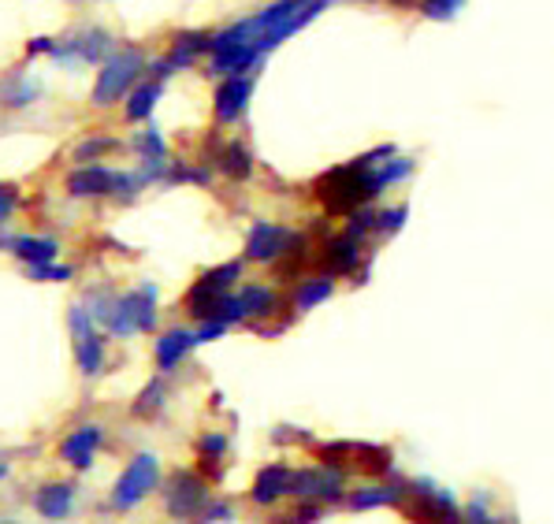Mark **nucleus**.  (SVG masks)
Here are the masks:
<instances>
[{"mask_svg":"<svg viewBox=\"0 0 554 524\" xmlns=\"http://www.w3.org/2000/svg\"><path fill=\"white\" fill-rule=\"evenodd\" d=\"M4 476H8V465H0V480H4Z\"/></svg>","mask_w":554,"mask_h":524,"instance_id":"79ce46f5","label":"nucleus"},{"mask_svg":"<svg viewBox=\"0 0 554 524\" xmlns=\"http://www.w3.org/2000/svg\"><path fill=\"white\" fill-rule=\"evenodd\" d=\"M409 175H413V160L398 157L395 145H380L350 164L324 171L317 179V197L331 216H354V212L369 209L387 186L402 183Z\"/></svg>","mask_w":554,"mask_h":524,"instance_id":"f257e3e1","label":"nucleus"},{"mask_svg":"<svg viewBox=\"0 0 554 524\" xmlns=\"http://www.w3.org/2000/svg\"><path fill=\"white\" fill-rule=\"evenodd\" d=\"M216 164H220V171H224L227 179H250L253 175V157L242 142H227L224 149H220Z\"/></svg>","mask_w":554,"mask_h":524,"instance_id":"a878e982","label":"nucleus"},{"mask_svg":"<svg viewBox=\"0 0 554 524\" xmlns=\"http://www.w3.org/2000/svg\"><path fill=\"white\" fill-rule=\"evenodd\" d=\"M105 328L116 335V339H131L138 331H153L157 328V287L153 283H142L134 287L131 294H119L112 313H108Z\"/></svg>","mask_w":554,"mask_h":524,"instance_id":"20e7f679","label":"nucleus"},{"mask_svg":"<svg viewBox=\"0 0 554 524\" xmlns=\"http://www.w3.org/2000/svg\"><path fill=\"white\" fill-rule=\"evenodd\" d=\"M12 209H15V194L8 186H0V223L12 216Z\"/></svg>","mask_w":554,"mask_h":524,"instance_id":"ea45409f","label":"nucleus"},{"mask_svg":"<svg viewBox=\"0 0 554 524\" xmlns=\"http://www.w3.org/2000/svg\"><path fill=\"white\" fill-rule=\"evenodd\" d=\"M201 53H212V34H205V30H186V34H179L172 41V53L164 56V60H168L172 71H179V67L194 64Z\"/></svg>","mask_w":554,"mask_h":524,"instance_id":"412c9836","label":"nucleus"},{"mask_svg":"<svg viewBox=\"0 0 554 524\" xmlns=\"http://www.w3.org/2000/svg\"><path fill=\"white\" fill-rule=\"evenodd\" d=\"M458 8H462V0H424V15H428V19H439V23L454 19Z\"/></svg>","mask_w":554,"mask_h":524,"instance_id":"e433bc0d","label":"nucleus"},{"mask_svg":"<svg viewBox=\"0 0 554 524\" xmlns=\"http://www.w3.org/2000/svg\"><path fill=\"white\" fill-rule=\"evenodd\" d=\"M4 524H15V521H4Z\"/></svg>","mask_w":554,"mask_h":524,"instance_id":"c03bdc74","label":"nucleus"},{"mask_svg":"<svg viewBox=\"0 0 554 524\" xmlns=\"http://www.w3.org/2000/svg\"><path fill=\"white\" fill-rule=\"evenodd\" d=\"M235 517V506L231 502H209V510L201 513L198 524H216V521H231Z\"/></svg>","mask_w":554,"mask_h":524,"instance_id":"4c0bfd02","label":"nucleus"},{"mask_svg":"<svg viewBox=\"0 0 554 524\" xmlns=\"http://www.w3.org/2000/svg\"><path fill=\"white\" fill-rule=\"evenodd\" d=\"M38 97V82L34 79H12L8 86H0V105L8 108H23Z\"/></svg>","mask_w":554,"mask_h":524,"instance_id":"7c9ffc66","label":"nucleus"},{"mask_svg":"<svg viewBox=\"0 0 554 524\" xmlns=\"http://www.w3.org/2000/svg\"><path fill=\"white\" fill-rule=\"evenodd\" d=\"M160 484V458L157 454H134L131 465L119 472L116 487H112V510H134L142 506L153 487Z\"/></svg>","mask_w":554,"mask_h":524,"instance_id":"0eeeda50","label":"nucleus"},{"mask_svg":"<svg viewBox=\"0 0 554 524\" xmlns=\"http://www.w3.org/2000/svg\"><path fill=\"white\" fill-rule=\"evenodd\" d=\"M108 49H112V38H108L105 30H79L75 38H67L64 45H56L53 49V60L56 64H105Z\"/></svg>","mask_w":554,"mask_h":524,"instance_id":"9b49d317","label":"nucleus"},{"mask_svg":"<svg viewBox=\"0 0 554 524\" xmlns=\"http://www.w3.org/2000/svg\"><path fill=\"white\" fill-rule=\"evenodd\" d=\"M335 294V279L331 276H309V279H302L298 287H294V309L298 313H309V309H317V305H324Z\"/></svg>","mask_w":554,"mask_h":524,"instance_id":"b1692460","label":"nucleus"},{"mask_svg":"<svg viewBox=\"0 0 554 524\" xmlns=\"http://www.w3.org/2000/svg\"><path fill=\"white\" fill-rule=\"evenodd\" d=\"M119 171L105 168V164H82L67 175V194L71 197H105L116 194Z\"/></svg>","mask_w":554,"mask_h":524,"instance_id":"2eb2a0df","label":"nucleus"},{"mask_svg":"<svg viewBox=\"0 0 554 524\" xmlns=\"http://www.w3.org/2000/svg\"><path fill=\"white\" fill-rule=\"evenodd\" d=\"M406 502V480H369L346 495V510L365 513L383 510V506H402Z\"/></svg>","mask_w":554,"mask_h":524,"instance_id":"f8f14e48","label":"nucleus"},{"mask_svg":"<svg viewBox=\"0 0 554 524\" xmlns=\"http://www.w3.org/2000/svg\"><path fill=\"white\" fill-rule=\"evenodd\" d=\"M112 149H119L116 138H105V134H97V138H86V142L75 149V160H97L101 153H112Z\"/></svg>","mask_w":554,"mask_h":524,"instance_id":"f704fd0d","label":"nucleus"},{"mask_svg":"<svg viewBox=\"0 0 554 524\" xmlns=\"http://www.w3.org/2000/svg\"><path fill=\"white\" fill-rule=\"evenodd\" d=\"M30 279H38V283H64V279H71V268H60V264H38V268H27Z\"/></svg>","mask_w":554,"mask_h":524,"instance_id":"c9c22d12","label":"nucleus"},{"mask_svg":"<svg viewBox=\"0 0 554 524\" xmlns=\"http://www.w3.org/2000/svg\"><path fill=\"white\" fill-rule=\"evenodd\" d=\"M97 320L86 305H71V335H75V361H79V372L86 380L101 376L105 368V339L93 328Z\"/></svg>","mask_w":554,"mask_h":524,"instance_id":"1a4fd4ad","label":"nucleus"},{"mask_svg":"<svg viewBox=\"0 0 554 524\" xmlns=\"http://www.w3.org/2000/svg\"><path fill=\"white\" fill-rule=\"evenodd\" d=\"M34 510L45 517V521H64L67 513L75 510V487L71 484H45L38 487V495H34Z\"/></svg>","mask_w":554,"mask_h":524,"instance_id":"aec40b11","label":"nucleus"},{"mask_svg":"<svg viewBox=\"0 0 554 524\" xmlns=\"http://www.w3.org/2000/svg\"><path fill=\"white\" fill-rule=\"evenodd\" d=\"M134 149H138L142 164H164V160H168V145H164L157 127H149V131L138 134V138H134Z\"/></svg>","mask_w":554,"mask_h":524,"instance_id":"c756f323","label":"nucleus"},{"mask_svg":"<svg viewBox=\"0 0 554 524\" xmlns=\"http://www.w3.org/2000/svg\"><path fill=\"white\" fill-rule=\"evenodd\" d=\"M250 93H253L250 75H235V79L220 82V86H216V101H212L216 119H220V123H235V119H242V112H246V105H250Z\"/></svg>","mask_w":554,"mask_h":524,"instance_id":"f3484780","label":"nucleus"},{"mask_svg":"<svg viewBox=\"0 0 554 524\" xmlns=\"http://www.w3.org/2000/svg\"><path fill=\"white\" fill-rule=\"evenodd\" d=\"M324 513H328V506H317V502H298L291 513L276 517V524H320L324 521Z\"/></svg>","mask_w":554,"mask_h":524,"instance_id":"2f4dec72","label":"nucleus"},{"mask_svg":"<svg viewBox=\"0 0 554 524\" xmlns=\"http://www.w3.org/2000/svg\"><path fill=\"white\" fill-rule=\"evenodd\" d=\"M53 49H56V41H53V38H34V41L27 45V53H30V56H34V53H49V56H53Z\"/></svg>","mask_w":554,"mask_h":524,"instance_id":"a19ab883","label":"nucleus"},{"mask_svg":"<svg viewBox=\"0 0 554 524\" xmlns=\"http://www.w3.org/2000/svg\"><path fill=\"white\" fill-rule=\"evenodd\" d=\"M343 235H350V238H369V235H376V212L372 209H361V212H354V216H346V231Z\"/></svg>","mask_w":554,"mask_h":524,"instance_id":"72a5a7b5","label":"nucleus"},{"mask_svg":"<svg viewBox=\"0 0 554 524\" xmlns=\"http://www.w3.org/2000/svg\"><path fill=\"white\" fill-rule=\"evenodd\" d=\"M354 469H361L369 480H387L395 472V454L387 446L376 443H357L354 450Z\"/></svg>","mask_w":554,"mask_h":524,"instance_id":"4be33fe9","label":"nucleus"},{"mask_svg":"<svg viewBox=\"0 0 554 524\" xmlns=\"http://www.w3.org/2000/svg\"><path fill=\"white\" fill-rule=\"evenodd\" d=\"M238 276H242V261H227V264H220V268H209V272H205L194 287L186 290V313L194 316L198 324L212 320L216 305L231 294V287L238 283Z\"/></svg>","mask_w":554,"mask_h":524,"instance_id":"423d86ee","label":"nucleus"},{"mask_svg":"<svg viewBox=\"0 0 554 524\" xmlns=\"http://www.w3.org/2000/svg\"><path fill=\"white\" fill-rule=\"evenodd\" d=\"M462 524H517V517L495 510L491 491H473V498L462 506Z\"/></svg>","mask_w":554,"mask_h":524,"instance_id":"5701e85b","label":"nucleus"},{"mask_svg":"<svg viewBox=\"0 0 554 524\" xmlns=\"http://www.w3.org/2000/svg\"><path fill=\"white\" fill-rule=\"evenodd\" d=\"M294 491V469L287 461H272L257 472V480L250 487L253 506H276L279 498H287Z\"/></svg>","mask_w":554,"mask_h":524,"instance_id":"ddd939ff","label":"nucleus"},{"mask_svg":"<svg viewBox=\"0 0 554 524\" xmlns=\"http://www.w3.org/2000/svg\"><path fill=\"white\" fill-rule=\"evenodd\" d=\"M395 4H409V0H395Z\"/></svg>","mask_w":554,"mask_h":524,"instance_id":"37998d69","label":"nucleus"},{"mask_svg":"<svg viewBox=\"0 0 554 524\" xmlns=\"http://www.w3.org/2000/svg\"><path fill=\"white\" fill-rule=\"evenodd\" d=\"M406 220H409V209H406V205H398V209L376 212V235H383V238L398 235V231L406 227Z\"/></svg>","mask_w":554,"mask_h":524,"instance_id":"473e14b6","label":"nucleus"},{"mask_svg":"<svg viewBox=\"0 0 554 524\" xmlns=\"http://www.w3.org/2000/svg\"><path fill=\"white\" fill-rule=\"evenodd\" d=\"M238 302H242V309H246V320H261V316H272L276 313V290L272 287H264V283H246V287L238 290Z\"/></svg>","mask_w":554,"mask_h":524,"instance_id":"393cba45","label":"nucleus"},{"mask_svg":"<svg viewBox=\"0 0 554 524\" xmlns=\"http://www.w3.org/2000/svg\"><path fill=\"white\" fill-rule=\"evenodd\" d=\"M146 71V56L138 49H119L101 64L97 71V82H93V105H116L123 93H134L138 79Z\"/></svg>","mask_w":554,"mask_h":524,"instance_id":"7ed1b4c3","label":"nucleus"},{"mask_svg":"<svg viewBox=\"0 0 554 524\" xmlns=\"http://www.w3.org/2000/svg\"><path fill=\"white\" fill-rule=\"evenodd\" d=\"M198 454H201V469H205V476H220V458L227 454V435L224 432H205L198 435Z\"/></svg>","mask_w":554,"mask_h":524,"instance_id":"cd10ccee","label":"nucleus"},{"mask_svg":"<svg viewBox=\"0 0 554 524\" xmlns=\"http://www.w3.org/2000/svg\"><path fill=\"white\" fill-rule=\"evenodd\" d=\"M0 246H8L19 257V261L27 264V268H38V264H53L60 246H56V238H38V235H19V238H0Z\"/></svg>","mask_w":554,"mask_h":524,"instance_id":"6ab92c4d","label":"nucleus"},{"mask_svg":"<svg viewBox=\"0 0 554 524\" xmlns=\"http://www.w3.org/2000/svg\"><path fill=\"white\" fill-rule=\"evenodd\" d=\"M409 524H462V502L454 491L439 487L432 476H413L406 480V502L398 506Z\"/></svg>","mask_w":554,"mask_h":524,"instance_id":"f03ea898","label":"nucleus"},{"mask_svg":"<svg viewBox=\"0 0 554 524\" xmlns=\"http://www.w3.org/2000/svg\"><path fill=\"white\" fill-rule=\"evenodd\" d=\"M224 324H216V320H205V324H201L198 331H194V335H198V346L201 342H212V339H220V335H224Z\"/></svg>","mask_w":554,"mask_h":524,"instance_id":"58836bf2","label":"nucleus"},{"mask_svg":"<svg viewBox=\"0 0 554 524\" xmlns=\"http://www.w3.org/2000/svg\"><path fill=\"white\" fill-rule=\"evenodd\" d=\"M160 101V82H138L134 93L127 97V119L131 123H142V119L153 116V108Z\"/></svg>","mask_w":554,"mask_h":524,"instance_id":"bb28decb","label":"nucleus"},{"mask_svg":"<svg viewBox=\"0 0 554 524\" xmlns=\"http://www.w3.org/2000/svg\"><path fill=\"white\" fill-rule=\"evenodd\" d=\"M101 443H105V428H101V424H82V428H75V432L60 443V458H64L71 469L86 472L93 465V454L101 450Z\"/></svg>","mask_w":554,"mask_h":524,"instance_id":"4468645a","label":"nucleus"},{"mask_svg":"<svg viewBox=\"0 0 554 524\" xmlns=\"http://www.w3.org/2000/svg\"><path fill=\"white\" fill-rule=\"evenodd\" d=\"M209 484L201 472H190V469H175L164 484V510L168 517L175 521H198L201 513L209 510Z\"/></svg>","mask_w":554,"mask_h":524,"instance_id":"39448f33","label":"nucleus"},{"mask_svg":"<svg viewBox=\"0 0 554 524\" xmlns=\"http://www.w3.org/2000/svg\"><path fill=\"white\" fill-rule=\"evenodd\" d=\"M164 376H157V380H149L146 383V391L138 394V398H134V406H131V413L134 417H157L160 409H164Z\"/></svg>","mask_w":554,"mask_h":524,"instance_id":"c85d7f7f","label":"nucleus"},{"mask_svg":"<svg viewBox=\"0 0 554 524\" xmlns=\"http://www.w3.org/2000/svg\"><path fill=\"white\" fill-rule=\"evenodd\" d=\"M294 231L283 227V223H268V220H257L250 227V238H246V261H257V264H276L287 249L294 246Z\"/></svg>","mask_w":554,"mask_h":524,"instance_id":"9d476101","label":"nucleus"},{"mask_svg":"<svg viewBox=\"0 0 554 524\" xmlns=\"http://www.w3.org/2000/svg\"><path fill=\"white\" fill-rule=\"evenodd\" d=\"M198 346V335L194 331H186V328H172V331H164L157 339V346H153V357H157V368L160 372H172L179 361H183L190 350Z\"/></svg>","mask_w":554,"mask_h":524,"instance_id":"a211bd4d","label":"nucleus"},{"mask_svg":"<svg viewBox=\"0 0 554 524\" xmlns=\"http://www.w3.org/2000/svg\"><path fill=\"white\" fill-rule=\"evenodd\" d=\"M298 502H317V506H346V472L328 465H305L294 469V491Z\"/></svg>","mask_w":554,"mask_h":524,"instance_id":"6e6552de","label":"nucleus"},{"mask_svg":"<svg viewBox=\"0 0 554 524\" xmlns=\"http://www.w3.org/2000/svg\"><path fill=\"white\" fill-rule=\"evenodd\" d=\"M361 242L350 235H335L328 238V246L320 253V264H324V276H354L357 268H361Z\"/></svg>","mask_w":554,"mask_h":524,"instance_id":"dca6fc26","label":"nucleus"}]
</instances>
